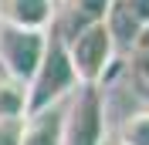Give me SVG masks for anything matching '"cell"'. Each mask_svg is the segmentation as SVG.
Returning a JSON list of instances; mask_svg holds the SVG:
<instances>
[{"label":"cell","instance_id":"1","mask_svg":"<svg viewBox=\"0 0 149 145\" xmlns=\"http://www.w3.org/2000/svg\"><path fill=\"white\" fill-rule=\"evenodd\" d=\"M74 88H78V78H74L71 61H68L65 41L47 34V47L41 54V64L27 78V111H41V108H51V105H61V101H68V95Z\"/></svg>","mask_w":149,"mask_h":145},{"label":"cell","instance_id":"2","mask_svg":"<svg viewBox=\"0 0 149 145\" xmlns=\"http://www.w3.org/2000/svg\"><path fill=\"white\" fill-rule=\"evenodd\" d=\"M65 51H68V61L74 68L78 84H102L112 61H115V41H112L105 20L71 34L65 41Z\"/></svg>","mask_w":149,"mask_h":145},{"label":"cell","instance_id":"3","mask_svg":"<svg viewBox=\"0 0 149 145\" xmlns=\"http://www.w3.org/2000/svg\"><path fill=\"white\" fill-rule=\"evenodd\" d=\"M105 95L102 84H78L65 101V145H102Z\"/></svg>","mask_w":149,"mask_h":145},{"label":"cell","instance_id":"4","mask_svg":"<svg viewBox=\"0 0 149 145\" xmlns=\"http://www.w3.org/2000/svg\"><path fill=\"white\" fill-rule=\"evenodd\" d=\"M47 47V30H27L0 24V68L20 81H27L34 68L41 64V54Z\"/></svg>","mask_w":149,"mask_h":145},{"label":"cell","instance_id":"5","mask_svg":"<svg viewBox=\"0 0 149 145\" xmlns=\"http://www.w3.org/2000/svg\"><path fill=\"white\" fill-rule=\"evenodd\" d=\"M112 0H54V24H51V34L68 41L71 34L92 27V24H102L109 17Z\"/></svg>","mask_w":149,"mask_h":145},{"label":"cell","instance_id":"6","mask_svg":"<svg viewBox=\"0 0 149 145\" xmlns=\"http://www.w3.org/2000/svg\"><path fill=\"white\" fill-rule=\"evenodd\" d=\"M17 145H65V101L41 111H27Z\"/></svg>","mask_w":149,"mask_h":145},{"label":"cell","instance_id":"7","mask_svg":"<svg viewBox=\"0 0 149 145\" xmlns=\"http://www.w3.org/2000/svg\"><path fill=\"white\" fill-rule=\"evenodd\" d=\"M0 24L27 30H51L54 0H0Z\"/></svg>","mask_w":149,"mask_h":145},{"label":"cell","instance_id":"8","mask_svg":"<svg viewBox=\"0 0 149 145\" xmlns=\"http://www.w3.org/2000/svg\"><path fill=\"white\" fill-rule=\"evenodd\" d=\"M27 115V81L0 68V118H24Z\"/></svg>","mask_w":149,"mask_h":145},{"label":"cell","instance_id":"9","mask_svg":"<svg viewBox=\"0 0 149 145\" xmlns=\"http://www.w3.org/2000/svg\"><path fill=\"white\" fill-rule=\"evenodd\" d=\"M119 145H149V108L132 111L119 125Z\"/></svg>","mask_w":149,"mask_h":145},{"label":"cell","instance_id":"10","mask_svg":"<svg viewBox=\"0 0 149 145\" xmlns=\"http://www.w3.org/2000/svg\"><path fill=\"white\" fill-rule=\"evenodd\" d=\"M24 118H0V145H17Z\"/></svg>","mask_w":149,"mask_h":145},{"label":"cell","instance_id":"11","mask_svg":"<svg viewBox=\"0 0 149 145\" xmlns=\"http://www.w3.org/2000/svg\"><path fill=\"white\" fill-rule=\"evenodd\" d=\"M119 3H122L125 10H129V14H132L136 20H139L142 27L149 24V0H119Z\"/></svg>","mask_w":149,"mask_h":145},{"label":"cell","instance_id":"12","mask_svg":"<svg viewBox=\"0 0 149 145\" xmlns=\"http://www.w3.org/2000/svg\"><path fill=\"white\" fill-rule=\"evenodd\" d=\"M132 47H146V51H149V24H146V27L139 30V34H136V41H132Z\"/></svg>","mask_w":149,"mask_h":145},{"label":"cell","instance_id":"13","mask_svg":"<svg viewBox=\"0 0 149 145\" xmlns=\"http://www.w3.org/2000/svg\"><path fill=\"white\" fill-rule=\"evenodd\" d=\"M142 98H146V101H149V84H142Z\"/></svg>","mask_w":149,"mask_h":145}]
</instances>
